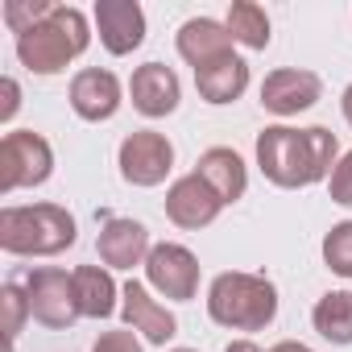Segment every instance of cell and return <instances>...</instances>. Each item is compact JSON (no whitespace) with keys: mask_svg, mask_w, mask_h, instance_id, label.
Masks as SVG:
<instances>
[{"mask_svg":"<svg viewBox=\"0 0 352 352\" xmlns=\"http://www.w3.org/2000/svg\"><path fill=\"white\" fill-rule=\"evenodd\" d=\"M79 241V224L58 204L0 208V249L13 257H58Z\"/></svg>","mask_w":352,"mask_h":352,"instance_id":"7a4b0ae2","label":"cell"},{"mask_svg":"<svg viewBox=\"0 0 352 352\" xmlns=\"http://www.w3.org/2000/svg\"><path fill=\"white\" fill-rule=\"evenodd\" d=\"M0 87H5V104H0V120L9 124V120L17 116V108H21V87H17V79H5Z\"/></svg>","mask_w":352,"mask_h":352,"instance_id":"4316f807","label":"cell"},{"mask_svg":"<svg viewBox=\"0 0 352 352\" xmlns=\"http://www.w3.org/2000/svg\"><path fill=\"white\" fill-rule=\"evenodd\" d=\"M195 87H199V96L208 104H236L245 96V87H249V63L232 50V54L216 58L212 67L195 71Z\"/></svg>","mask_w":352,"mask_h":352,"instance_id":"ac0fdd59","label":"cell"},{"mask_svg":"<svg viewBox=\"0 0 352 352\" xmlns=\"http://www.w3.org/2000/svg\"><path fill=\"white\" fill-rule=\"evenodd\" d=\"M71 108H75V116L79 120H91V124H100V120H112L116 112H120V79L112 75V71H100V67H87V71H79L75 79H71Z\"/></svg>","mask_w":352,"mask_h":352,"instance_id":"9a60e30c","label":"cell"},{"mask_svg":"<svg viewBox=\"0 0 352 352\" xmlns=\"http://www.w3.org/2000/svg\"><path fill=\"white\" fill-rule=\"evenodd\" d=\"M340 141L331 129L311 124V129H290V124H270L257 133V166L274 187L298 191L331 179Z\"/></svg>","mask_w":352,"mask_h":352,"instance_id":"6da1fadb","label":"cell"},{"mask_svg":"<svg viewBox=\"0 0 352 352\" xmlns=\"http://www.w3.org/2000/svg\"><path fill=\"white\" fill-rule=\"evenodd\" d=\"M224 352H261V348H257L253 340H232V344H228Z\"/></svg>","mask_w":352,"mask_h":352,"instance_id":"f546056e","label":"cell"},{"mask_svg":"<svg viewBox=\"0 0 352 352\" xmlns=\"http://www.w3.org/2000/svg\"><path fill=\"white\" fill-rule=\"evenodd\" d=\"M0 307H5V336H9V344H13V340L21 336L25 319H30V294H25V286L5 282V286H0Z\"/></svg>","mask_w":352,"mask_h":352,"instance_id":"cb8c5ba5","label":"cell"},{"mask_svg":"<svg viewBox=\"0 0 352 352\" xmlns=\"http://www.w3.org/2000/svg\"><path fill=\"white\" fill-rule=\"evenodd\" d=\"M120 315H124V323H129L133 331H141L149 344H162V348H166V340L179 336V319H174V315L149 294V286L137 282V278H129V282L120 286Z\"/></svg>","mask_w":352,"mask_h":352,"instance_id":"8fae6325","label":"cell"},{"mask_svg":"<svg viewBox=\"0 0 352 352\" xmlns=\"http://www.w3.org/2000/svg\"><path fill=\"white\" fill-rule=\"evenodd\" d=\"M195 174H199V179L224 199V208L236 204V199H245V191H249V170H245L241 153L228 149V145H212V149H204V157L195 162Z\"/></svg>","mask_w":352,"mask_h":352,"instance_id":"e0dca14e","label":"cell"},{"mask_svg":"<svg viewBox=\"0 0 352 352\" xmlns=\"http://www.w3.org/2000/svg\"><path fill=\"white\" fill-rule=\"evenodd\" d=\"M145 282L162 294V298H174V302H191L199 294V261L187 245H174V241H162L149 249L145 257Z\"/></svg>","mask_w":352,"mask_h":352,"instance_id":"ba28073f","label":"cell"},{"mask_svg":"<svg viewBox=\"0 0 352 352\" xmlns=\"http://www.w3.org/2000/svg\"><path fill=\"white\" fill-rule=\"evenodd\" d=\"M25 294H30V315L50 331H67V327H75V319H83L79 294H75V274H67V270H54V265L30 270Z\"/></svg>","mask_w":352,"mask_h":352,"instance_id":"8992f818","label":"cell"},{"mask_svg":"<svg viewBox=\"0 0 352 352\" xmlns=\"http://www.w3.org/2000/svg\"><path fill=\"white\" fill-rule=\"evenodd\" d=\"M91 352H141V340L133 327H116V331H100Z\"/></svg>","mask_w":352,"mask_h":352,"instance_id":"484cf974","label":"cell"},{"mask_svg":"<svg viewBox=\"0 0 352 352\" xmlns=\"http://www.w3.org/2000/svg\"><path fill=\"white\" fill-rule=\"evenodd\" d=\"M75 294H79V311L83 319H108L116 311L120 286L112 282V274L104 265H79L75 270Z\"/></svg>","mask_w":352,"mask_h":352,"instance_id":"d6986e66","label":"cell"},{"mask_svg":"<svg viewBox=\"0 0 352 352\" xmlns=\"http://www.w3.org/2000/svg\"><path fill=\"white\" fill-rule=\"evenodd\" d=\"M50 9H54L50 0H9L0 17H5V25L21 38V34H30L38 21H46V17H50Z\"/></svg>","mask_w":352,"mask_h":352,"instance_id":"603a6c76","label":"cell"},{"mask_svg":"<svg viewBox=\"0 0 352 352\" xmlns=\"http://www.w3.org/2000/svg\"><path fill=\"white\" fill-rule=\"evenodd\" d=\"M270 352H315V348H307V344H298V340H282V344H274Z\"/></svg>","mask_w":352,"mask_h":352,"instance_id":"83f0119b","label":"cell"},{"mask_svg":"<svg viewBox=\"0 0 352 352\" xmlns=\"http://www.w3.org/2000/svg\"><path fill=\"white\" fill-rule=\"evenodd\" d=\"M149 228L141 220H129V216H112L104 220L100 236H96V253L108 270H133V265H145L149 257Z\"/></svg>","mask_w":352,"mask_h":352,"instance_id":"7c38bea8","label":"cell"},{"mask_svg":"<svg viewBox=\"0 0 352 352\" xmlns=\"http://www.w3.org/2000/svg\"><path fill=\"white\" fill-rule=\"evenodd\" d=\"M54 174V149L34 129H13L0 137V195L42 187Z\"/></svg>","mask_w":352,"mask_h":352,"instance_id":"5b68a950","label":"cell"},{"mask_svg":"<svg viewBox=\"0 0 352 352\" xmlns=\"http://www.w3.org/2000/svg\"><path fill=\"white\" fill-rule=\"evenodd\" d=\"M224 25L249 50H265L270 46V17H265L261 5H253V0H236V5L228 9V21Z\"/></svg>","mask_w":352,"mask_h":352,"instance_id":"44dd1931","label":"cell"},{"mask_svg":"<svg viewBox=\"0 0 352 352\" xmlns=\"http://www.w3.org/2000/svg\"><path fill=\"white\" fill-rule=\"evenodd\" d=\"M174 46H179V58H183V63H191L195 71H204V67H212L216 58L232 54L236 38L228 34L224 21L191 17V21H183V30H179V38H174Z\"/></svg>","mask_w":352,"mask_h":352,"instance_id":"2e32d148","label":"cell"},{"mask_svg":"<svg viewBox=\"0 0 352 352\" xmlns=\"http://www.w3.org/2000/svg\"><path fill=\"white\" fill-rule=\"evenodd\" d=\"M170 352H199V348H170Z\"/></svg>","mask_w":352,"mask_h":352,"instance_id":"4dcf8cb0","label":"cell"},{"mask_svg":"<svg viewBox=\"0 0 352 352\" xmlns=\"http://www.w3.org/2000/svg\"><path fill=\"white\" fill-rule=\"evenodd\" d=\"M129 96H133V108H137L141 116L157 120V116H170L174 108H179L183 83H179V75H174L166 63H145V67L133 71Z\"/></svg>","mask_w":352,"mask_h":352,"instance_id":"5bb4252c","label":"cell"},{"mask_svg":"<svg viewBox=\"0 0 352 352\" xmlns=\"http://www.w3.org/2000/svg\"><path fill=\"white\" fill-rule=\"evenodd\" d=\"M323 261H327L331 274L352 278V220L331 224V232L323 236Z\"/></svg>","mask_w":352,"mask_h":352,"instance_id":"7402d4cb","label":"cell"},{"mask_svg":"<svg viewBox=\"0 0 352 352\" xmlns=\"http://www.w3.org/2000/svg\"><path fill=\"white\" fill-rule=\"evenodd\" d=\"M311 323L327 344H352V290H327L315 302Z\"/></svg>","mask_w":352,"mask_h":352,"instance_id":"ffe728a7","label":"cell"},{"mask_svg":"<svg viewBox=\"0 0 352 352\" xmlns=\"http://www.w3.org/2000/svg\"><path fill=\"white\" fill-rule=\"evenodd\" d=\"M220 212H224V199L199 179L195 170L183 174V179H174L170 191H166V216H170V224H179V228L199 232V228L216 224Z\"/></svg>","mask_w":352,"mask_h":352,"instance_id":"30bf717a","label":"cell"},{"mask_svg":"<svg viewBox=\"0 0 352 352\" xmlns=\"http://www.w3.org/2000/svg\"><path fill=\"white\" fill-rule=\"evenodd\" d=\"M327 191H331V204L340 208H352V149L336 162L331 170V179H327Z\"/></svg>","mask_w":352,"mask_h":352,"instance_id":"d4e9b609","label":"cell"},{"mask_svg":"<svg viewBox=\"0 0 352 352\" xmlns=\"http://www.w3.org/2000/svg\"><path fill=\"white\" fill-rule=\"evenodd\" d=\"M319 96H323V79L315 71H302V67L270 71L261 83V108L274 116H298V112L315 108Z\"/></svg>","mask_w":352,"mask_h":352,"instance_id":"9c48e42d","label":"cell"},{"mask_svg":"<svg viewBox=\"0 0 352 352\" xmlns=\"http://www.w3.org/2000/svg\"><path fill=\"white\" fill-rule=\"evenodd\" d=\"M208 315L228 331H261L278 315V290L265 274L224 270L208 286Z\"/></svg>","mask_w":352,"mask_h":352,"instance_id":"3957f363","label":"cell"},{"mask_svg":"<svg viewBox=\"0 0 352 352\" xmlns=\"http://www.w3.org/2000/svg\"><path fill=\"white\" fill-rule=\"evenodd\" d=\"M87 46H91L87 17H83L75 5H54L46 21H38L30 34L17 38V58H21V67L34 71V75H58V71H67V63H75Z\"/></svg>","mask_w":352,"mask_h":352,"instance_id":"277c9868","label":"cell"},{"mask_svg":"<svg viewBox=\"0 0 352 352\" xmlns=\"http://www.w3.org/2000/svg\"><path fill=\"white\" fill-rule=\"evenodd\" d=\"M96 30L108 54H133L145 42V13L137 0H96Z\"/></svg>","mask_w":352,"mask_h":352,"instance_id":"4fadbf2b","label":"cell"},{"mask_svg":"<svg viewBox=\"0 0 352 352\" xmlns=\"http://www.w3.org/2000/svg\"><path fill=\"white\" fill-rule=\"evenodd\" d=\"M340 112H344V120L352 124V83L344 87V96H340Z\"/></svg>","mask_w":352,"mask_h":352,"instance_id":"f1b7e54d","label":"cell"},{"mask_svg":"<svg viewBox=\"0 0 352 352\" xmlns=\"http://www.w3.org/2000/svg\"><path fill=\"white\" fill-rule=\"evenodd\" d=\"M116 162H120V179L129 187H157L174 170V145H170V137H162L153 129H137L120 141Z\"/></svg>","mask_w":352,"mask_h":352,"instance_id":"52a82bcc","label":"cell"}]
</instances>
